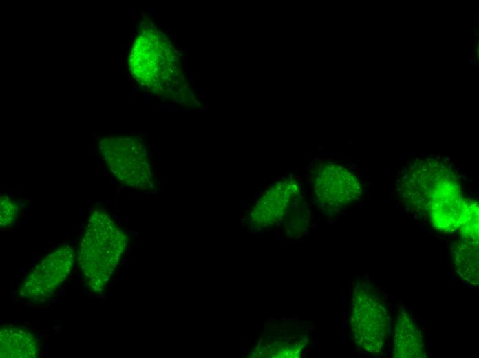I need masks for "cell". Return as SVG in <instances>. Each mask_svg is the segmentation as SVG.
<instances>
[{
  "instance_id": "cell-9",
  "label": "cell",
  "mask_w": 479,
  "mask_h": 358,
  "mask_svg": "<svg viewBox=\"0 0 479 358\" xmlns=\"http://www.w3.org/2000/svg\"><path fill=\"white\" fill-rule=\"evenodd\" d=\"M454 264L460 276L473 284L478 283V243L463 239L454 246Z\"/></svg>"
},
{
  "instance_id": "cell-12",
  "label": "cell",
  "mask_w": 479,
  "mask_h": 358,
  "mask_svg": "<svg viewBox=\"0 0 479 358\" xmlns=\"http://www.w3.org/2000/svg\"><path fill=\"white\" fill-rule=\"evenodd\" d=\"M479 41L478 33H476V34L474 36V41Z\"/></svg>"
},
{
  "instance_id": "cell-4",
  "label": "cell",
  "mask_w": 479,
  "mask_h": 358,
  "mask_svg": "<svg viewBox=\"0 0 479 358\" xmlns=\"http://www.w3.org/2000/svg\"><path fill=\"white\" fill-rule=\"evenodd\" d=\"M98 150L110 173L123 185L149 190L156 185L150 154L144 142L134 136H109L98 140Z\"/></svg>"
},
{
  "instance_id": "cell-7",
  "label": "cell",
  "mask_w": 479,
  "mask_h": 358,
  "mask_svg": "<svg viewBox=\"0 0 479 358\" xmlns=\"http://www.w3.org/2000/svg\"><path fill=\"white\" fill-rule=\"evenodd\" d=\"M39 352V341L35 333L23 326L5 324L0 329V357L35 358Z\"/></svg>"
},
{
  "instance_id": "cell-5",
  "label": "cell",
  "mask_w": 479,
  "mask_h": 358,
  "mask_svg": "<svg viewBox=\"0 0 479 358\" xmlns=\"http://www.w3.org/2000/svg\"><path fill=\"white\" fill-rule=\"evenodd\" d=\"M351 328L354 339L362 349L372 354L383 351L388 330L387 310L370 285L362 284L354 291Z\"/></svg>"
},
{
  "instance_id": "cell-6",
  "label": "cell",
  "mask_w": 479,
  "mask_h": 358,
  "mask_svg": "<svg viewBox=\"0 0 479 358\" xmlns=\"http://www.w3.org/2000/svg\"><path fill=\"white\" fill-rule=\"evenodd\" d=\"M74 263L69 244H62L45 255L30 270L20 286V295L34 302L50 299L66 281Z\"/></svg>"
},
{
  "instance_id": "cell-10",
  "label": "cell",
  "mask_w": 479,
  "mask_h": 358,
  "mask_svg": "<svg viewBox=\"0 0 479 358\" xmlns=\"http://www.w3.org/2000/svg\"><path fill=\"white\" fill-rule=\"evenodd\" d=\"M327 174L328 189L327 197L330 202L343 204L356 198L359 185L353 176L341 167H331Z\"/></svg>"
},
{
  "instance_id": "cell-13",
  "label": "cell",
  "mask_w": 479,
  "mask_h": 358,
  "mask_svg": "<svg viewBox=\"0 0 479 358\" xmlns=\"http://www.w3.org/2000/svg\"><path fill=\"white\" fill-rule=\"evenodd\" d=\"M476 43L475 42V43H473V50H475V49H476Z\"/></svg>"
},
{
  "instance_id": "cell-3",
  "label": "cell",
  "mask_w": 479,
  "mask_h": 358,
  "mask_svg": "<svg viewBox=\"0 0 479 358\" xmlns=\"http://www.w3.org/2000/svg\"><path fill=\"white\" fill-rule=\"evenodd\" d=\"M134 78L150 91L167 96L180 90V61L167 37L154 25H144L135 37L128 56Z\"/></svg>"
},
{
  "instance_id": "cell-2",
  "label": "cell",
  "mask_w": 479,
  "mask_h": 358,
  "mask_svg": "<svg viewBox=\"0 0 479 358\" xmlns=\"http://www.w3.org/2000/svg\"><path fill=\"white\" fill-rule=\"evenodd\" d=\"M127 237L104 209L89 213L81 238L78 261L89 288L98 293L112 279L127 246Z\"/></svg>"
},
{
  "instance_id": "cell-1",
  "label": "cell",
  "mask_w": 479,
  "mask_h": 358,
  "mask_svg": "<svg viewBox=\"0 0 479 358\" xmlns=\"http://www.w3.org/2000/svg\"><path fill=\"white\" fill-rule=\"evenodd\" d=\"M397 180L399 194L411 207L427 213L444 232L460 229L473 205L464 197L457 176L447 164L434 158L407 163Z\"/></svg>"
},
{
  "instance_id": "cell-11",
  "label": "cell",
  "mask_w": 479,
  "mask_h": 358,
  "mask_svg": "<svg viewBox=\"0 0 479 358\" xmlns=\"http://www.w3.org/2000/svg\"><path fill=\"white\" fill-rule=\"evenodd\" d=\"M0 224L3 228L10 227L15 222L19 213L18 204L10 197H1Z\"/></svg>"
},
{
  "instance_id": "cell-14",
  "label": "cell",
  "mask_w": 479,
  "mask_h": 358,
  "mask_svg": "<svg viewBox=\"0 0 479 358\" xmlns=\"http://www.w3.org/2000/svg\"><path fill=\"white\" fill-rule=\"evenodd\" d=\"M470 63H471L472 65H475V63H474V62H473V61H470Z\"/></svg>"
},
{
  "instance_id": "cell-8",
  "label": "cell",
  "mask_w": 479,
  "mask_h": 358,
  "mask_svg": "<svg viewBox=\"0 0 479 358\" xmlns=\"http://www.w3.org/2000/svg\"><path fill=\"white\" fill-rule=\"evenodd\" d=\"M394 333V357H426L421 332L405 310H400L397 315Z\"/></svg>"
}]
</instances>
